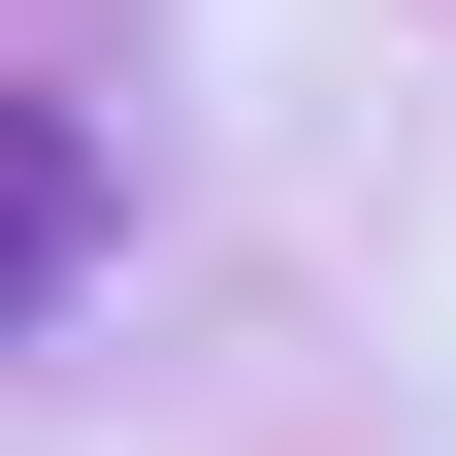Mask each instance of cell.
<instances>
[{
	"mask_svg": "<svg viewBox=\"0 0 456 456\" xmlns=\"http://www.w3.org/2000/svg\"><path fill=\"white\" fill-rule=\"evenodd\" d=\"M66 294H98V131L0 98V326H66Z\"/></svg>",
	"mask_w": 456,
	"mask_h": 456,
	"instance_id": "cell-1",
	"label": "cell"
}]
</instances>
